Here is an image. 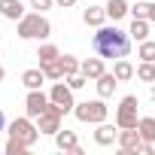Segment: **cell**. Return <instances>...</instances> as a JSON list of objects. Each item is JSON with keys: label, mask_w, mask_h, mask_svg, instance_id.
Segmentation results:
<instances>
[{"label": "cell", "mask_w": 155, "mask_h": 155, "mask_svg": "<svg viewBox=\"0 0 155 155\" xmlns=\"http://www.w3.org/2000/svg\"><path fill=\"white\" fill-rule=\"evenodd\" d=\"M91 49H94V55H101V58H113V61L128 58V52H131V34H128V31H119L116 25H113V28L101 25L97 34L91 37Z\"/></svg>", "instance_id": "1"}, {"label": "cell", "mask_w": 155, "mask_h": 155, "mask_svg": "<svg viewBox=\"0 0 155 155\" xmlns=\"http://www.w3.org/2000/svg\"><path fill=\"white\" fill-rule=\"evenodd\" d=\"M15 34L21 40H46L52 34V21L43 15V12H25L18 21H15Z\"/></svg>", "instance_id": "2"}, {"label": "cell", "mask_w": 155, "mask_h": 155, "mask_svg": "<svg viewBox=\"0 0 155 155\" xmlns=\"http://www.w3.org/2000/svg\"><path fill=\"white\" fill-rule=\"evenodd\" d=\"M73 116L79 119L82 125H101V122H107L110 107L104 104V97H97V101H82V104L73 107Z\"/></svg>", "instance_id": "3"}, {"label": "cell", "mask_w": 155, "mask_h": 155, "mask_svg": "<svg viewBox=\"0 0 155 155\" xmlns=\"http://www.w3.org/2000/svg\"><path fill=\"white\" fill-rule=\"evenodd\" d=\"M9 137H15V140H21L28 149H34V143L40 140V128L34 125L31 116H21V119H12V122H9Z\"/></svg>", "instance_id": "4"}, {"label": "cell", "mask_w": 155, "mask_h": 155, "mask_svg": "<svg viewBox=\"0 0 155 155\" xmlns=\"http://www.w3.org/2000/svg\"><path fill=\"white\" fill-rule=\"evenodd\" d=\"M137 107H140L137 94H125V97L119 101V107H116V125H119V128H137V122H140Z\"/></svg>", "instance_id": "5"}, {"label": "cell", "mask_w": 155, "mask_h": 155, "mask_svg": "<svg viewBox=\"0 0 155 155\" xmlns=\"http://www.w3.org/2000/svg\"><path fill=\"white\" fill-rule=\"evenodd\" d=\"M67 113L58 107V104H52L49 101V107H46V113L37 119V128H40V134H49V137H55L58 131H61V119H64Z\"/></svg>", "instance_id": "6"}, {"label": "cell", "mask_w": 155, "mask_h": 155, "mask_svg": "<svg viewBox=\"0 0 155 155\" xmlns=\"http://www.w3.org/2000/svg\"><path fill=\"white\" fill-rule=\"evenodd\" d=\"M49 107V94H43V88H28V97H25V116L31 119H40Z\"/></svg>", "instance_id": "7"}, {"label": "cell", "mask_w": 155, "mask_h": 155, "mask_svg": "<svg viewBox=\"0 0 155 155\" xmlns=\"http://www.w3.org/2000/svg\"><path fill=\"white\" fill-rule=\"evenodd\" d=\"M49 101H52V104H58L64 113H73V107H76V101H73V88H70V85H64V82H55V85H52Z\"/></svg>", "instance_id": "8"}, {"label": "cell", "mask_w": 155, "mask_h": 155, "mask_svg": "<svg viewBox=\"0 0 155 155\" xmlns=\"http://www.w3.org/2000/svg\"><path fill=\"white\" fill-rule=\"evenodd\" d=\"M140 143H143V137H140V131L137 128H119V149L125 152V155H137L140 152Z\"/></svg>", "instance_id": "9"}, {"label": "cell", "mask_w": 155, "mask_h": 155, "mask_svg": "<svg viewBox=\"0 0 155 155\" xmlns=\"http://www.w3.org/2000/svg\"><path fill=\"white\" fill-rule=\"evenodd\" d=\"M55 146H58L61 152L82 155V146H79V140H76V134H73V131H67V128H61V131L55 134Z\"/></svg>", "instance_id": "10"}, {"label": "cell", "mask_w": 155, "mask_h": 155, "mask_svg": "<svg viewBox=\"0 0 155 155\" xmlns=\"http://www.w3.org/2000/svg\"><path fill=\"white\" fill-rule=\"evenodd\" d=\"M94 143L97 146H113V143H119V125L113 122H101L97 125V131H94Z\"/></svg>", "instance_id": "11"}, {"label": "cell", "mask_w": 155, "mask_h": 155, "mask_svg": "<svg viewBox=\"0 0 155 155\" xmlns=\"http://www.w3.org/2000/svg\"><path fill=\"white\" fill-rule=\"evenodd\" d=\"M97 97H113L116 94V88H119V79H116V73H104V76H97Z\"/></svg>", "instance_id": "12"}, {"label": "cell", "mask_w": 155, "mask_h": 155, "mask_svg": "<svg viewBox=\"0 0 155 155\" xmlns=\"http://www.w3.org/2000/svg\"><path fill=\"white\" fill-rule=\"evenodd\" d=\"M0 15L9 18V21H18L25 15V6H21V0H0Z\"/></svg>", "instance_id": "13"}, {"label": "cell", "mask_w": 155, "mask_h": 155, "mask_svg": "<svg viewBox=\"0 0 155 155\" xmlns=\"http://www.w3.org/2000/svg\"><path fill=\"white\" fill-rule=\"evenodd\" d=\"M82 73L88 76L91 82L97 79V76H104V73H107V67H104V58H101V55H97V58H85V61H82Z\"/></svg>", "instance_id": "14"}, {"label": "cell", "mask_w": 155, "mask_h": 155, "mask_svg": "<svg viewBox=\"0 0 155 155\" xmlns=\"http://www.w3.org/2000/svg\"><path fill=\"white\" fill-rule=\"evenodd\" d=\"M107 18H113V21H119V18H125L128 12H131V6H128V0H107Z\"/></svg>", "instance_id": "15"}, {"label": "cell", "mask_w": 155, "mask_h": 155, "mask_svg": "<svg viewBox=\"0 0 155 155\" xmlns=\"http://www.w3.org/2000/svg\"><path fill=\"white\" fill-rule=\"evenodd\" d=\"M82 21H85L88 28H101V25L107 21V9H104V6H88V9L82 12Z\"/></svg>", "instance_id": "16"}, {"label": "cell", "mask_w": 155, "mask_h": 155, "mask_svg": "<svg viewBox=\"0 0 155 155\" xmlns=\"http://www.w3.org/2000/svg\"><path fill=\"white\" fill-rule=\"evenodd\" d=\"M43 82H46L43 67H37V70H25V73H21V85H25V88H43Z\"/></svg>", "instance_id": "17"}, {"label": "cell", "mask_w": 155, "mask_h": 155, "mask_svg": "<svg viewBox=\"0 0 155 155\" xmlns=\"http://www.w3.org/2000/svg\"><path fill=\"white\" fill-rule=\"evenodd\" d=\"M128 34H131V40H137V43L149 40V18H134L131 28H128Z\"/></svg>", "instance_id": "18"}, {"label": "cell", "mask_w": 155, "mask_h": 155, "mask_svg": "<svg viewBox=\"0 0 155 155\" xmlns=\"http://www.w3.org/2000/svg\"><path fill=\"white\" fill-rule=\"evenodd\" d=\"M137 131H140V137H143L146 143H155V116H140Z\"/></svg>", "instance_id": "19"}, {"label": "cell", "mask_w": 155, "mask_h": 155, "mask_svg": "<svg viewBox=\"0 0 155 155\" xmlns=\"http://www.w3.org/2000/svg\"><path fill=\"white\" fill-rule=\"evenodd\" d=\"M113 73H116V79H119V82H128L137 70L131 67V61H128V58H119V61L113 64Z\"/></svg>", "instance_id": "20"}, {"label": "cell", "mask_w": 155, "mask_h": 155, "mask_svg": "<svg viewBox=\"0 0 155 155\" xmlns=\"http://www.w3.org/2000/svg\"><path fill=\"white\" fill-rule=\"evenodd\" d=\"M61 70H64V79H67V76H73V73L82 70V61L76 55H61Z\"/></svg>", "instance_id": "21"}, {"label": "cell", "mask_w": 155, "mask_h": 155, "mask_svg": "<svg viewBox=\"0 0 155 155\" xmlns=\"http://www.w3.org/2000/svg\"><path fill=\"white\" fill-rule=\"evenodd\" d=\"M37 58H40V64H52V61H58V58H61V52H58V46L46 43V46H40V49H37Z\"/></svg>", "instance_id": "22"}, {"label": "cell", "mask_w": 155, "mask_h": 155, "mask_svg": "<svg viewBox=\"0 0 155 155\" xmlns=\"http://www.w3.org/2000/svg\"><path fill=\"white\" fill-rule=\"evenodd\" d=\"M40 67H43V73H46V79H52V82L64 79V70H61V58H58V61H52V64H40Z\"/></svg>", "instance_id": "23"}, {"label": "cell", "mask_w": 155, "mask_h": 155, "mask_svg": "<svg viewBox=\"0 0 155 155\" xmlns=\"http://www.w3.org/2000/svg\"><path fill=\"white\" fill-rule=\"evenodd\" d=\"M137 79L155 82V64H152V61H140V67H137Z\"/></svg>", "instance_id": "24"}, {"label": "cell", "mask_w": 155, "mask_h": 155, "mask_svg": "<svg viewBox=\"0 0 155 155\" xmlns=\"http://www.w3.org/2000/svg\"><path fill=\"white\" fill-rule=\"evenodd\" d=\"M137 58H140V61H152V64H155V43H152V40H143V43H140V49H137Z\"/></svg>", "instance_id": "25"}, {"label": "cell", "mask_w": 155, "mask_h": 155, "mask_svg": "<svg viewBox=\"0 0 155 155\" xmlns=\"http://www.w3.org/2000/svg\"><path fill=\"white\" fill-rule=\"evenodd\" d=\"M85 82H88V76L79 70V73H73V76H67V85L73 88V91H79V88H85Z\"/></svg>", "instance_id": "26"}, {"label": "cell", "mask_w": 155, "mask_h": 155, "mask_svg": "<svg viewBox=\"0 0 155 155\" xmlns=\"http://www.w3.org/2000/svg\"><path fill=\"white\" fill-rule=\"evenodd\" d=\"M25 152H28V146H25L21 140H15V137L6 140V155H25Z\"/></svg>", "instance_id": "27"}, {"label": "cell", "mask_w": 155, "mask_h": 155, "mask_svg": "<svg viewBox=\"0 0 155 155\" xmlns=\"http://www.w3.org/2000/svg\"><path fill=\"white\" fill-rule=\"evenodd\" d=\"M131 15L134 18H146L149 15V3H146V0H137V3L131 6Z\"/></svg>", "instance_id": "28"}, {"label": "cell", "mask_w": 155, "mask_h": 155, "mask_svg": "<svg viewBox=\"0 0 155 155\" xmlns=\"http://www.w3.org/2000/svg\"><path fill=\"white\" fill-rule=\"evenodd\" d=\"M52 3H55V0H31V9L46 12V9H52Z\"/></svg>", "instance_id": "29"}, {"label": "cell", "mask_w": 155, "mask_h": 155, "mask_svg": "<svg viewBox=\"0 0 155 155\" xmlns=\"http://www.w3.org/2000/svg\"><path fill=\"white\" fill-rule=\"evenodd\" d=\"M55 3H58L61 9H67V6H76V0H55Z\"/></svg>", "instance_id": "30"}, {"label": "cell", "mask_w": 155, "mask_h": 155, "mask_svg": "<svg viewBox=\"0 0 155 155\" xmlns=\"http://www.w3.org/2000/svg\"><path fill=\"white\" fill-rule=\"evenodd\" d=\"M149 21H155V3H149V15H146Z\"/></svg>", "instance_id": "31"}, {"label": "cell", "mask_w": 155, "mask_h": 155, "mask_svg": "<svg viewBox=\"0 0 155 155\" xmlns=\"http://www.w3.org/2000/svg\"><path fill=\"white\" fill-rule=\"evenodd\" d=\"M6 128V116H3V110H0V131Z\"/></svg>", "instance_id": "32"}, {"label": "cell", "mask_w": 155, "mask_h": 155, "mask_svg": "<svg viewBox=\"0 0 155 155\" xmlns=\"http://www.w3.org/2000/svg\"><path fill=\"white\" fill-rule=\"evenodd\" d=\"M3 76H6V70H3V64H0V82H3Z\"/></svg>", "instance_id": "33"}]
</instances>
